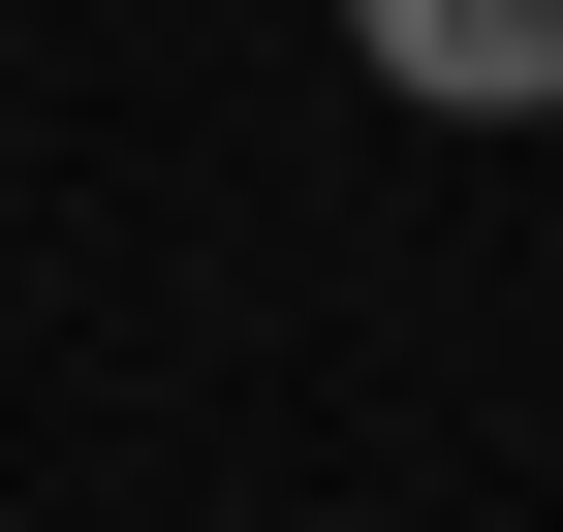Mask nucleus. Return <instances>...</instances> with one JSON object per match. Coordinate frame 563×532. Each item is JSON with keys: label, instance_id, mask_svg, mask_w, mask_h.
<instances>
[{"label": "nucleus", "instance_id": "nucleus-1", "mask_svg": "<svg viewBox=\"0 0 563 532\" xmlns=\"http://www.w3.org/2000/svg\"><path fill=\"white\" fill-rule=\"evenodd\" d=\"M376 32V95H439V125H563V0H344Z\"/></svg>", "mask_w": 563, "mask_h": 532}]
</instances>
